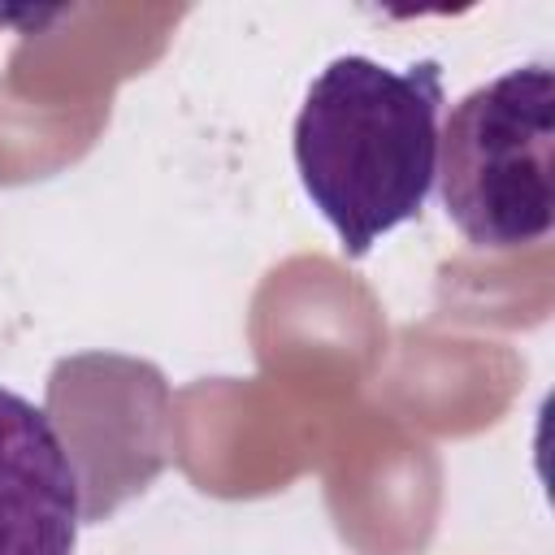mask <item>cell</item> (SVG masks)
Returning <instances> with one entry per match:
<instances>
[{
	"label": "cell",
	"instance_id": "cell-1",
	"mask_svg": "<svg viewBox=\"0 0 555 555\" xmlns=\"http://www.w3.org/2000/svg\"><path fill=\"white\" fill-rule=\"evenodd\" d=\"M438 126L442 65L434 56L386 65L347 52L308 82L291 143L295 169L351 260L425 208L438 173Z\"/></svg>",
	"mask_w": 555,
	"mask_h": 555
},
{
	"label": "cell",
	"instance_id": "cell-2",
	"mask_svg": "<svg viewBox=\"0 0 555 555\" xmlns=\"http://www.w3.org/2000/svg\"><path fill=\"white\" fill-rule=\"evenodd\" d=\"M555 82L546 61L494 74L438 126V199L477 247H525L551 234Z\"/></svg>",
	"mask_w": 555,
	"mask_h": 555
},
{
	"label": "cell",
	"instance_id": "cell-3",
	"mask_svg": "<svg viewBox=\"0 0 555 555\" xmlns=\"http://www.w3.org/2000/svg\"><path fill=\"white\" fill-rule=\"evenodd\" d=\"M82 486L48 408L0 386V555H74Z\"/></svg>",
	"mask_w": 555,
	"mask_h": 555
}]
</instances>
